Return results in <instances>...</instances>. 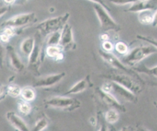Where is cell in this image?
Instances as JSON below:
<instances>
[{
	"label": "cell",
	"instance_id": "22",
	"mask_svg": "<svg viewBox=\"0 0 157 131\" xmlns=\"http://www.w3.org/2000/svg\"><path fill=\"white\" fill-rule=\"evenodd\" d=\"M104 116L107 124H113L116 123L119 119V111L115 109H109L105 112Z\"/></svg>",
	"mask_w": 157,
	"mask_h": 131
},
{
	"label": "cell",
	"instance_id": "7",
	"mask_svg": "<svg viewBox=\"0 0 157 131\" xmlns=\"http://www.w3.org/2000/svg\"><path fill=\"white\" fill-rule=\"evenodd\" d=\"M36 19V13L33 12L18 14L3 21L1 24V28L9 27L15 29L25 27L34 23Z\"/></svg>",
	"mask_w": 157,
	"mask_h": 131
},
{
	"label": "cell",
	"instance_id": "5",
	"mask_svg": "<svg viewBox=\"0 0 157 131\" xmlns=\"http://www.w3.org/2000/svg\"><path fill=\"white\" fill-rule=\"evenodd\" d=\"M45 107L58 109L66 111H72L81 106V102L73 97L66 96H54L44 102Z\"/></svg>",
	"mask_w": 157,
	"mask_h": 131
},
{
	"label": "cell",
	"instance_id": "1",
	"mask_svg": "<svg viewBox=\"0 0 157 131\" xmlns=\"http://www.w3.org/2000/svg\"><path fill=\"white\" fill-rule=\"evenodd\" d=\"M102 77L107 81L116 83L137 95L142 90V80L140 77H136L120 71H112L102 75Z\"/></svg>",
	"mask_w": 157,
	"mask_h": 131
},
{
	"label": "cell",
	"instance_id": "24",
	"mask_svg": "<svg viewBox=\"0 0 157 131\" xmlns=\"http://www.w3.org/2000/svg\"><path fill=\"white\" fill-rule=\"evenodd\" d=\"M17 108L18 111L24 116L28 115L32 110V107L29 102L21 99L17 102Z\"/></svg>",
	"mask_w": 157,
	"mask_h": 131
},
{
	"label": "cell",
	"instance_id": "11",
	"mask_svg": "<svg viewBox=\"0 0 157 131\" xmlns=\"http://www.w3.org/2000/svg\"><path fill=\"white\" fill-rule=\"evenodd\" d=\"M65 76L66 73L64 72L45 75L44 77H40L39 79L36 80L33 83L32 86L34 88H50L59 83L65 77Z\"/></svg>",
	"mask_w": 157,
	"mask_h": 131
},
{
	"label": "cell",
	"instance_id": "13",
	"mask_svg": "<svg viewBox=\"0 0 157 131\" xmlns=\"http://www.w3.org/2000/svg\"><path fill=\"white\" fill-rule=\"evenodd\" d=\"M6 48L9 64L11 68L17 72H22L25 69V66L17 53L14 47L10 45H8Z\"/></svg>",
	"mask_w": 157,
	"mask_h": 131
},
{
	"label": "cell",
	"instance_id": "33",
	"mask_svg": "<svg viewBox=\"0 0 157 131\" xmlns=\"http://www.w3.org/2000/svg\"><path fill=\"white\" fill-rule=\"evenodd\" d=\"M113 4H115L116 5H126V4H131L132 1H115L112 2Z\"/></svg>",
	"mask_w": 157,
	"mask_h": 131
},
{
	"label": "cell",
	"instance_id": "27",
	"mask_svg": "<svg viewBox=\"0 0 157 131\" xmlns=\"http://www.w3.org/2000/svg\"><path fill=\"white\" fill-rule=\"evenodd\" d=\"M21 89L22 88L17 84L11 83L7 85V94L9 95L13 98L20 97Z\"/></svg>",
	"mask_w": 157,
	"mask_h": 131
},
{
	"label": "cell",
	"instance_id": "20",
	"mask_svg": "<svg viewBox=\"0 0 157 131\" xmlns=\"http://www.w3.org/2000/svg\"><path fill=\"white\" fill-rule=\"evenodd\" d=\"M36 92L34 88L32 86H26L22 88L20 97L21 99L30 102L35 99Z\"/></svg>",
	"mask_w": 157,
	"mask_h": 131
},
{
	"label": "cell",
	"instance_id": "17",
	"mask_svg": "<svg viewBox=\"0 0 157 131\" xmlns=\"http://www.w3.org/2000/svg\"><path fill=\"white\" fill-rule=\"evenodd\" d=\"M63 50L59 45H48L46 47L45 50V54L56 61H60L63 59Z\"/></svg>",
	"mask_w": 157,
	"mask_h": 131
},
{
	"label": "cell",
	"instance_id": "15",
	"mask_svg": "<svg viewBox=\"0 0 157 131\" xmlns=\"http://www.w3.org/2000/svg\"><path fill=\"white\" fill-rule=\"evenodd\" d=\"M6 117L10 125L18 131H30L25 121L14 111H7Z\"/></svg>",
	"mask_w": 157,
	"mask_h": 131
},
{
	"label": "cell",
	"instance_id": "37",
	"mask_svg": "<svg viewBox=\"0 0 157 131\" xmlns=\"http://www.w3.org/2000/svg\"><path fill=\"white\" fill-rule=\"evenodd\" d=\"M101 39L102 40H103V42L104 41H107V40H109V36L107 34H102V35H101V37H100Z\"/></svg>",
	"mask_w": 157,
	"mask_h": 131
},
{
	"label": "cell",
	"instance_id": "28",
	"mask_svg": "<svg viewBox=\"0 0 157 131\" xmlns=\"http://www.w3.org/2000/svg\"><path fill=\"white\" fill-rule=\"evenodd\" d=\"M114 48L118 54L123 55V56L126 55L129 51V47L127 45V44L122 41L117 42L115 43Z\"/></svg>",
	"mask_w": 157,
	"mask_h": 131
},
{
	"label": "cell",
	"instance_id": "34",
	"mask_svg": "<svg viewBox=\"0 0 157 131\" xmlns=\"http://www.w3.org/2000/svg\"><path fill=\"white\" fill-rule=\"evenodd\" d=\"M89 122L93 126H96L98 125V118L97 117L91 116L89 119Z\"/></svg>",
	"mask_w": 157,
	"mask_h": 131
},
{
	"label": "cell",
	"instance_id": "4",
	"mask_svg": "<svg viewBox=\"0 0 157 131\" xmlns=\"http://www.w3.org/2000/svg\"><path fill=\"white\" fill-rule=\"evenodd\" d=\"M157 53V49L152 45H141L132 49L121 58V61L128 67H134L148 56Z\"/></svg>",
	"mask_w": 157,
	"mask_h": 131
},
{
	"label": "cell",
	"instance_id": "23",
	"mask_svg": "<svg viewBox=\"0 0 157 131\" xmlns=\"http://www.w3.org/2000/svg\"><path fill=\"white\" fill-rule=\"evenodd\" d=\"M15 29L6 27L1 29V35H0V39L2 43H7L11 37H12L15 34Z\"/></svg>",
	"mask_w": 157,
	"mask_h": 131
},
{
	"label": "cell",
	"instance_id": "35",
	"mask_svg": "<svg viewBox=\"0 0 157 131\" xmlns=\"http://www.w3.org/2000/svg\"><path fill=\"white\" fill-rule=\"evenodd\" d=\"M120 131H134V130L132 127L130 125H126L123 127Z\"/></svg>",
	"mask_w": 157,
	"mask_h": 131
},
{
	"label": "cell",
	"instance_id": "14",
	"mask_svg": "<svg viewBox=\"0 0 157 131\" xmlns=\"http://www.w3.org/2000/svg\"><path fill=\"white\" fill-rule=\"evenodd\" d=\"M156 10L157 1H133L129 7L125 10L128 12H140L145 10Z\"/></svg>",
	"mask_w": 157,
	"mask_h": 131
},
{
	"label": "cell",
	"instance_id": "25",
	"mask_svg": "<svg viewBox=\"0 0 157 131\" xmlns=\"http://www.w3.org/2000/svg\"><path fill=\"white\" fill-rule=\"evenodd\" d=\"M48 125V120L45 115L42 116L35 123L30 131H44Z\"/></svg>",
	"mask_w": 157,
	"mask_h": 131
},
{
	"label": "cell",
	"instance_id": "18",
	"mask_svg": "<svg viewBox=\"0 0 157 131\" xmlns=\"http://www.w3.org/2000/svg\"><path fill=\"white\" fill-rule=\"evenodd\" d=\"M35 45L34 37H28L25 39L20 44V49L21 53L28 58L33 51Z\"/></svg>",
	"mask_w": 157,
	"mask_h": 131
},
{
	"label": "cell",
	"instance_id": "12",
	"mask_svg": "<svg viewBox=\"0 0 157 131\" xmlns=\"http://www.w3.org/2000/svg\"><path fill=\"white\" fill-rule=\"evenodd\" d=\"M59 46L63 51L75 50L76 44L74 39L72 28L71 24L67 23L61 30V36Z\"/></svg>",
	"mask_w": 157,
	"mask_h": 131
},
{
	"label": "cell",
	"instance_id": "10",
	"mask_svg": "<svg viewBox=\"0 0 157 131\" xmlns=\"http://www.w3.org/2000/svg\"><path fill=\"white\" fill-rule=\"evenodd\" d=\"M109 81L110 83V91L109 93L113 94L118 100V99H121L124 101L131 103H136L137 102V98L136 94L116 83Z\"/></svg>",
	"mask_w": 157,
	"mask_h": 131
},
{
	"label": "cell",
	"instance_id": "2",
	"mask_svg": "<svg viewBox=\"0 0 157 131\" xmlns=\"http://www.w3.org/2000/svg\"><path fill=\"white\" fill-rule=\"evenodd\" d=\"M69 17L70 13L66 12L63 15L48 18L39 23L36 28L42 37H48L52 33L62 30L67 23Z\"/></svg>",
	"mask_w": 157,
	"mask_h": 131
},
{
	"label": "cell",
	"instance_id": "30",
	"mask_svg": "<svg viewBox=\"0 0 157 131\" xmlns=\"http://www.w3.org/2000/svg\"><path fill=\"white\" fill-rule=\"evenodd\" d=\"M137 38L139 40H144L147 43H148L149 44H150L151 45H152L153 47H154L155 48H156L157 49V40L151 37H148V36H142V35H137Z\"/></svg>",
	"mask_w": 157,
	"mask_h": 131
},
{
	"label": "cell",
	"instance_id": "6",
	"mask_svg": "<svg viewBox=\"0 0 157 131\" xmlns=\"http://www.w3.org/2000/svg\"><path fill=\"white\" fill-rule=\"evenodd\" d=\"M34 37L35 38V45L33 51L28 58V68L34 73H38L45 53L42 41V37L37 31Z\"/></svg>",
	"mask_w": 157,
	"mask_h": 131
},
{
	"label": "cell",
	"instance_id": "9",
	"mask_svg": "<svg viewBox=\"0 0 157 131\" xmlns=\"http://www.w3.org/2000/svg\"><path fill=\"white\" fill-rule=\"evenodd\" d=\"M95 94L100 101L110 109H115L121 112H126L125 107L111 93L104 92L101 88H96Z\"/></svg>",
	"mask_w": 157,
	"mask_h": 131
},
{
	"label": "cell",
	"instance_id": "38",
	"mask_svg": "<svg viewBox=\"0 0 157 131\" xmlns=\"http://www.w3.org/2000/svg\"><path fill=\"white\" fill-rule=\"evenodd\" d=\"M137 131H150V130L144 127L139 126L137 128Z\"/></svg>",
	"mask_w": 157,
	"mask_h": 131
},
{
	"label": "cell",
	"instance_id": "26",
	"mask_svg": "<svg viewBox=\"0 0 157 131\" xmlns=\"http://www.w3.org/2000/svg\"><path fill=\"white\" fill-rule=\"evenodd\" d=\"M61 36V30L56 31L47 37L46 41L47 46L48 45H59Z\"/></svg>",
	"mask_w": 157,
	"mask_h": 131
},
{
	"label": "cell",
	"instance_id": "3",
	"mask_svg": "<svg viewBox=\"0 0 157 131\" xmlns=\"http://www.w3.org/2000/svg\"><path fill=\"white\" fill-rule=\"evenodd\" d=\"M93 4V9L100 24L101 29L104 32H118L120 29L119 24L111 17L107 9L100 1H90Z\"/></svg>",
	"mask_w": 157,
	"mask_h": 131
},
{
	"label": "cell",
	"instance_id": "36",
	"mask_svg": "<svg viewBox=\"0 0 157 131\" xmlns=\"http://www.w3.org/2000/svg\"><path fill=\"white\" fill-rule=\"evenodd\" d=\"M153 27H156L157 26V10L155 11L154 13V19H153V22L152 24Z\"/></svg>",
	"mask_w": 157,
	"mask_h": 131
},
{
	"label": "cell",
	"instance_id": "32",
	"mask_svg": "<svg viewBox=\"0 0 157 131\" xmlns=\"http://www.w3.org/2000/svg\"><path fill=\"white\" fill-rule=\"evenodd\" d=\"M8 95L7 94V85L1 84L0 87V100H3Z\"/></svg>",
	"mask_w": 157,
	"mask_h": 131
},
{
	"label": "cell",
	"instance_id": "21",
	"mask_svg": "<svg viewBox=\"0 0 157 131\" xmlns=\"http://www.w3.org/2000/svg\"><path fill=\"white\" fill-rule=\"evenodd\" d=\"M133 70L137 73H142L157 78V66L148 67L145 65H140L137 67H134Z\"/></svg>",
	"mask_w": 157,
	"mask_h": 131
},
{
	"label": "cell",
	"instance_id": "16",
	"mask_svg": "<svg viewBox=\"0 0 157 131\" xmlns=\"http://www.w3.org/2000/svg\"><path fill=\"white\" fill-rule=\"evenodd\" d=\"M93 86V83L91 80L90 75H86L84 78L79 80L72 85L65 93L64 95L77 94L85 91L88 88H91Z\"/></svg>",
	"mask_w": 157,
	"mask_h": 131
},
{
	"label": "cell",
	"instance_id": "29",
	"mask_svg": "<svg viewBox=\"0 0 157 131\" xmlns=\"http://www.w3.org/2000/svg\"><path fill=\"white\" fill-rule=\"evenodd\" d=\"M96 117L98 118V131H109L107 123L106 122L104 119V116H102L101 111H99Z\"/></svg>",
	"mask_w": 157,
	"mask_h": 131
},
{
	"label": "cell",
	"instance_id": "31",
	"mask_svg": "<svg viewBox=\"0 0 157 131\" xmlns=\"http://www.w3.org/2000/svg\"><path fill=\"white\" fill-rule=\"evenodd\" d=\"M102 47L104 51H105L106 52H110V53H112V51L114 48V46H113V43L111 42H110L109 40L103 42L102 44Z\"/></svg>",
	"mask_w": 157,
	"mask_h": 131
},
{
	"label": "cell",
	"instance_id": "8",
	"mask_svg": "<svg viewBox=\"0 0 157 131\" xmlns=\"http://www.w3.org/2000/svg\"><path fill=\"white\" fill-rule=\"evenodd\" d=\"M98 52L101 58L108 64L112 66L114 69L122 72L127 73L136 77H140L137 72H136L133 69H131L128 66L124 65L123 62L113 53L106 52L103 50H99Z\"/></svg>",
	"mask_w": 157,
	"mask_h": 131
},
{
	"label": "cell",
	"instance_id": "19",
	"mask_svg": "<svg viewBox=\"0 0 157 131\" xmlns=\"http://www.w3.org/2000/svg\"><path fill=\"white\" fill-rule=\"evenodd\" d=\"M137 13V18L140 23L144 25H152L155 13V12H153V10H148L139 12Z\"/></svg>",
	"mask_w": 157,
	"mask_h": 131
}]
</instances>
